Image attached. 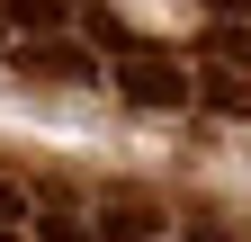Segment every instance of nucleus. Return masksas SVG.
I'll return each instance as SVG.
<instances>
[{
	"label": "nucleus",
	"mask_w": 251,
	"mask_h": 242,
	"mask_svg": "<svg viewBox=\"0 0 251 242\" xmlns=\"http://www.w3.org/2000/svg\"><path fill=\"white\" fill-rule=\"evenodd\" d=\"M99 81L126 108H144V117H179L188 108V63H171L152 45H117V63H99Z\"/></svg>",
	"instance_id": "obj_1"
},
{
	"label": "nucleus",
	"mask_w": 251,
	"mask_h": 242,
	"mask_svg": "<svg viewBox=\"0 0 251 242\" xmlns=\"http://www.w3.org/2000/svg\"><path fill=\"white\" fill-rule=\"evenodd\" d=\"M9 63H18L27 81H54V90L99 81V54H90L81 36H63V27H54V36H18V45H9Z\"/></svg>",
	"instance_id": "obj_2"
},
{
	"label": "nucleus",
	"mask_w": 251,
	"mask_h": 242,
	"mask_svg": "<svg viewBox=\"0 0 251 242\" xmlns=\"http://www.w3.org/2000/svg\"><path fill=\"white\" fill-rule=\"evenodd\" d=\"M90 242H152V233H162V206H152V197H108L99 206V224H81Z\"/></svg>",
	"instance_id": "obj_3"
},
{
	"label": "nucleus",
	"mask_w": 251,
	"mask_h": 242,
	"mask_svg": "<svg viewBox=\"0 0 251 242\" xmlns=\"http://www.w3.org/2000/svg\"><path fill=\"white\" fill-rule=\"evenodd\" d=\"M81 0H9L0 9V27H18V36H54V27H72Z\"/></svg>",
	"instance_id": "obj_4"
},
{
	"label": "nucleus",
	"mask_w": 251,
	"mask_h": 242,
	"mask_svg": "<svg viewBox=\"0 0 251 242\" xmlns=\"http://www.w3.org/2000/svg\"><path fill=\"white\" fill-rule=\"evenodd\" d=\"M206 54H215V63H233V72H251V27L215 18V27H206Z\"/></svg>",
	"instance_id": "obj_5"
},
{
	"label": "nucleus",
	"mask_w": 251,
	"mask_h": 242,
	"mask_svg": "<svg viewBox=\"0 0 251 242\" xmlns=\"http://www.w3.org/2000/svg\"><path fill=\"white\" fill-rule=\"evenodd\" d=\"M36 242H90L72 206H36Z\"/></svg>",
	"instance_id": "obj_6"
},
{
	"label": "nucleus",
	"mask_w": 251,
	"mask_h": 242,
	"mask_svg": "<svg viewBox=\"0 0 251 242\" xmlns=\"http://www.w3.org/2000/svg\"><path fill=\"white\" fill-rule=\"evenodd\" d=\"M27 216V189H9V179H0V224H18Z\"/></svg>",
	"instance_id": "obj_7"
},
{
	"label": "nucleus",
	"mask_w": 251,
	"mask_h": 242,
	"mask_svg": "<svg viewBox=\"0 0 251 242\" xmlns=\"http://www.w3.org/2000/svg\"><path fill=\"white\" fill-rule=\"evenodd\" d=\"M179 233H188V242H225V233H215V224H206V216H188V224H179Z\"/></svg>",
	"instance_id": "obj_8"
},
{
	"label": "nucleus",
	"mask_w": 251,
	"mask_h": 242,
	"mask_svg": "<svg viewBox=\"0 0 251 242\" xmlns=\"http://www.w3.org/2000/svg\"><path fill=\"white\" fill-rule=\"evenodd\" d=\"M206 9H215V18H242V9H251V0H206Z\"/></svg>",
	"instance_id": "obj_9"
},
{
	"label": "nucleus",
	"mask_w": 251,
	"mask_h": 242,
	"mask_svg": "<svg viewBox=\"0 0 251 242\" xmlns=\"http://www.w3.org/2000/svg\"><path fill=\"white\" fill-rule=\"evenodd\" d=\"M0 242H27V233H18V224H0Z\"/></svg>",
	"instance_id": "obj_10"
},
{
	"label": "nucleus",
	"mask_w": 251,
	"mask_h": 242,
	"mask_svg": "<svg viewBox=\"0 0 251 242\" xmlns=\"http://www.w3.org/2000/svg\"><path fill=\"white\" fill-rule=\"evenodd\" d=\"M0 45H9V27H0Z\"/></svg>",
	"instance_id": "obj_11"
}]
</instances>
